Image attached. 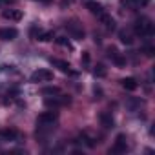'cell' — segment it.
<instances>
[{
  "mask_svg": "<svg viewBox=\"0 0 155 155\" xmlns=\"http://www.w3.org/2000/svg\"><path fill=\"white\" fill-rule=\"evenodd\" d=\"M133 31H135V35H140V37H151L153 31H155V28H153V24H151L150 18L140 17V18H137L133 22Z\"/></svg>",
  "mask_w": 155,
  "mask_h": 155,
  "instance_id": "obj_1",
  "label": "cell"
},
{
  "mask_svg": "<svg viewBox=\"0 0 155 155\" xmlns=\"http://www.w3.org/2000/svg\"><path fill=\"white\" fill-rule=\"evenodd\" d=\"M57 119H58V111H55V108H53L51 111H44V113H40L37 117V126H40V128H51L57 122Z\"/></svg>",
  "mask_w": 155,
  "mask_h": 155,
  "instance_id": "obj_2",
  "label": "cell"
},
{
  "mask_svg": "<svg viewBox=\"0 0 155 155\" xmlns=\"http://www.w3.org/2000/svg\"><path fill=\"white\" fill-rule=\"evenodd\" d=\"M66 29H68V33L73 37V38H77V40H82L84 38V28H82V24L79 22V20H69L68 24H66Z\"/></svg>",
  "mask_w": 155,
  "mask_h": 155,
  "instance_id": "obj_3",
  "label": "cell"
},
{
  "mask_svg": "<svg viewBox=\"0 0 155 155\" xmlns=\"http://www.w3.org/2000/svg\"><path fill=\"white\" fill-rule=\"evenodd\" d=\"M69 102H71V99H69L68 95H62V93L53 95V97H48V99L44 101V104H46L48 108H60V106H68Z\"/></svg>",
  "mask_w": 155,
  "mask_h": 155,
  "instance_id": "obj_4",
  "label": "cell"
},
{
  "mask_svg": "<svg viewBox=\"0 0 155 155\" xmlns=\"http://www.w3.org/2000/svg\"><path fill=\"white\" fill-rule=\"evenodd\" d=\"M53 79V71L49 69H37L31 75V82H49Z\"/></svg>",
  "mask_w": 155,
  "mask_h": 155,
  "instance_id": "obj_5",
  "label": "cell"
},
{
  "mask_svg": "<svg viewBox=\"0 0 155 155\" xmlns=\"http://www.w3.org/2000/svg\"><path fill=\"white\" fill-rule=\"evenodd\" d=\"M126 150H128L126 135H124V133H120V135H117V139H115V144H113L111 151H113V153H124Z\"/></svg>",
  "mask_w": 155,
  "mask_h": 155,
  "instance_id": "obj_6",
  "label": "cell"
},
{
  "mask_svg": "<svg viewBox=\"0 0 155 155\" xmlns=\"http://www.w3.org/2000/svg\"><path fill=\"white\" fill-rule=\"evenodd\" d=\"M2 17L6 18V20H13V22H18V20H22V11L20 9H4L2 11Z\"/></svg>",
  "mask_w": 155,
  "mask_h": 155,
  "instance_id": "obj_7",
  "label": "cell"
},
{
  "mask_svg": "<svg viewBox=\"0 0 155 155\" xmlns=\"http://www.w3.org/2000/svg\"><path fill=\"white\" fill-rule=\"evenodd\" d=\"M18 37V31L15 28H2L0 29V38L2 40H15Z\"/></svg>",
  "mask_w": 155,
  "mask_h": 155,
  "instance_id": "obj_8",
  "label": "cell"
},
{
  "mask_svg": "<svg viewBox=\"0 0 155 155\" xmlns=\"http://www.w3.org/2000/svg\"><path fill=\"white\" fill-rule=\"evenodd\" d=\"M99 20H101V24H102L108 31H113V29H115V20L111 18V15L102 13V15H99Z\"/></svg>",
  "mask_w": 155,
  "mask_h": 155,
  "instance_id": "obj_9",
  "label": "cell"
},
{
  "mask_svg": "<svg viewBox=\"0 0 155 155\" xmlns=\"http://www.w3.org/2000/svg\"><path fill=\"white\" fill-rule=\"evenodd\" d=\"M99 120H101V124H102L106 130H110V128H113V126H115V120H113L111 113H108V111H102V113L99 115Z\"/></svg>",
  "mask_w": 155,
  "mask_h": 155,
  "instance_id": "obj_10",
  "label": "cell"
},
{
  "mask_svg": "<svg viewBox=\"0 0 155 155\" xmlns=\"http://www.w3.org/2000/svg\"><path fill=\"white\" fill-rule=\"evenodd\" d=\"M120 86H122L126 91H135V90L139 88V82L133 79V77H126V79L120 81Z\"/></svg>",
  "mask_w": 155,
  "mask_h": 155,
  "instance_id": "obj_11",
  "label": "cell"
},
{
  "mask_svg": "<svg viewBox=\"0 0 155 155\" xmlns=\"http://www.w3.org/2000/svg\"><path fill=\"white\" fill-rule=\"evenodd\" d=\"M86 9H88V11H90L91 15H97V17L104 13V9H102V6H101L99 2H88V4H86Z\"/></svg>",
  "mask_w": 155,
  "mask_h": 155,
  "instance_id": "obj_12",
  "label": "cell"
},
{
  "mask_svg": "<svg viewBox=\"0 0 155 155\" xmlns=\"http://www.w3.org/2000/svg\"><path fill=\"white\" fill-rule=\"evenodd\" d=\"M119 38H120V42H124V44H128V46H131V44H133V33H131V31H128V29L119 31Z\"/></svg>",
  "mask_w": 155,
  "mask_h": 155,
  "instance_id": "obj_13",
  "label": "cell"
},
{
  "mask_svg": "<svg viewBox=\"0 0 155 155\" xmlns=\"http://www.w3.org/2000/svg\"><path fill=\"white\" fill-rule=\"evenodd\" d=\"M51 64L53 66H57L62 73H71V69H69V64L66 62V60H60V58H51Z\"/></svg>",
  "mask_w": 155,
  "mask_h": 155,
  "instance_id": "obj_14",
  "label": "cell"
},
{
  "mask_svg": "<svg viewBox=\"0 0 155 155\" xmlns=\"http://www.w3.org/2000/svg\"><path fill=\"white\" fill-rule=\"evenodd\" d=\"M18 137V131L17 130H2V131H0V139H4V140H15Z\"/></svg>",
  "mask_w": 155,
  "mask_h": 155,
  "instance_id": "obj_15",
  "label": "cell"
},
{
  "mask_svg": "<svg viewBox=\"0 0 155 155\" xmlns=\"http://www.w3.org/2000/svg\"><path fill=\"white\" fill-rule=\"evenodd\" d=\"M111 60H113V62H115V66H119V68H124V66H126V57H122L119 51L111 57Z\"/></svg>",
  "mask_w": 155,
  "mask_h": 155,
  "instance_id": "obj_16",
  "label": "cell"
},
{
  "mask_svg": "<svg viewBox=\"0 0 155 155\" xmlns=\"http://www.w3.org/2000/svg\"><path fill=\"white\" fill-rule=\"evenodd\" d=\"M58 93H60V88H57V86H48V88H42V95L53 97V95H58Z\"/></svg>",
  "mask_w": 155,
  "mask_h": 155,
  "instance_id": "obj_17",
  "label": "cell"
},
{
  "mask_svg": "<svg viewBox=\"0 0 155 155\" xmlns=\"http://www.w3.org/2000/svg\"><path fill=\"white\" fill-rule=\"evenodd\" d=\"M106 68H104V64H97L95 66V69H93V75L97 77V79H102V77H106Z\"/></svg>",
  "mask_w": 155,
  "mask_h": 155,
  "instance_id": "obj_18",
  "label": "cell"
},
{
  "mask_svg": "<svg viewBox=\"0 0 155 155\" xmlns=\"http://www.w3.org/2000/svg\"><path fill=\"white\" fill-rule=\"evenodd\" d=\"M53 38H55L53 31H44V33H38V37H37V40H40V42H49Z\"/></svg>",
  "mask_w": 155,
  "mask_h": 155,
  "instance_id": "obj_19",
  "label": "cell"
},
{
  "mask_svg": "<svg viewBox=\"0 0 155 155\" xmlns=\"http://www.w3.org/2000/svg\"><path fill=\"white\" fill-rule=\"evenodd\" d=\"M142 104H144V102H142L140 99H130V101L126 102V106H128L130 110H137V108H140Z\"/></svg>",
  "mask_w": 155,
  "mask_h": 155,
  "instance_id": "obj_20",
  "label": "cell"
},
{
  "mask_svg": "<svg viewBox=\"0 0 155 155\" xmlns=\"http://www.w3.org/2000/svg\"><path fill=\"white\" fill-rule=\"evenodd\" d=\"M120 6H122V8H128V9H135V8H137L135 0H120Z\"/></svg>",
  "mask_w": 155,
  "mask_h": 155,
  "instance_id": "obj_21",
  "label": "cell"
},
{
  "mask_svg": "<svg viewBox=\"0 0 155 155\" xmlns=\"http://www.w3.org/2000/svg\"><path fill=\"white\" fill-rule=\"evenodd\" d=\"M57 44H58V46H64V48H68V49H71V44H69V40H68L66 37H58V38H57Z\"/></svg>",
  "mask_w": 155,
  "mask_h": 155,
  "instance_id": "obj_22",
  "label": "cell"
},
{
  "mask_svg": "<svg viewBox=\"0 0 155 155\" xmlns=\"http://www.w3.org/2000/svg\"><path fill=\"white\" fill-rule=\"evenodd\" d=\"M142 51H144V55H146V57H151V55L155 53V48H153V46H146Z\"/></svg>",
  "mask_w": 155,
  "mask_h": 155,
  "instance_id": "obj_23",
  "label": "cell"
},
{
  "mask_svg": "<svg viewBox=\"0 0 155 155\" xmlns=\"http://www.w3.org/2000/svg\"><path fill=\"white\" fill-rule=\"evenodd\" d=\"M135 4H137V8L140 6V8H144V6H148L150 4V0H135Z\"/></svg>",
  "mask_w": 155,
  "mask_h": 155,
  "instance_id": "obj_24",
  "label": "cell"
},
{
  "mask_svg": "<svg viewBox=\"0 0 155 155\" xmlns=\"http://www.w3.org/2000/svg\"><path fill=\"white\" fill-rule=\"evenodd\" d=\"M115 53H117V48H115V46H110V48H108V57L111 58Z\"/></svg>",
  "mask_w": 155,
  "mask_h": 155,
  "instance_id": "obj_25",
  "label": "cell"
},
{
  "mask_svg": "<svg viewBox=\"0 0 155 155\" xmlns=\"http://www.w3.org/2000/svg\"><path fill=\"white\" fill-rule=\"evenodd\" d=\"M82 62H84V64H90V55H88V51L82 53Z\"/></svg>",
  "mask_w": 155,
  "mask_h": 155,
  "instance_id": "obj_26",
  "label": "cell"
},
{
  "mask_svg": "<svg viewBox=\"0 0 155 155\" xmlns=\"http://www.w3.org/2000/svg\"><path fill=\"white\" fill-rule=\"evenodd\" d=\"M15 4V0H0V6H11Z\"/></svg>",
  "mask_w": 155,
  "mask_h": 155,
  "instance_id": "obj_27",
  "label": "cell"
},
{
  "mask_svg": "<svg viewBox=\"0 0 155 155\" xmlns=\"http://www.w3.org/2000/svg\"><path fill=\"white\" fill-rule=\"evenodd\" d=\"M38 2H44V4H48V2H51V0H38Z\"/></svg>",
  "mask_w": 155,
  "mask_h": 155,
  "instance_id": "obj_28",
  "label": "cell"
}]
</instances>
